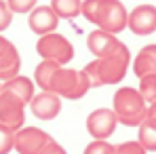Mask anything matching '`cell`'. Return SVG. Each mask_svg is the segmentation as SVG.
<instances>
[{"instance_id":"8992f818","label":"cell","mask_w":156,"mask_h":154,"mask_svg":"<svg viewBox=\"0 0 156 154\" xmlns=\"http://www.w3.org/2000/svg\"><path fill=\"white\" fill-rule=\"evenodd\" d=\"M26 106L27 103L21 97H17L15 93L2 91L0 93V125L13 129V131L21 129L26 123Z\"/></svg>"},{"instance_id":"7c38bea8","label":"cell","mask_w":156,"mask_h":154,"mask_svg":"<svg viewBox=\"0 0 156 154\" xmlns=\"http://www.w3.org/2000/svg\"><path fill=\"white\" fill-rule=\"evenodd\" d=\"M27 26H30V30L34 34L44 36V34H51V32L57 30L59 17L51 9V4L49 6H34L30 11V15H27Z\"/></svg>"},{"instance_id":"2e32d148","label":"cell","mask_w":156,"mask_h":154,"mask_svg":"<svg viewBox=\"0 0 156 154\" xmlns=\"http://www.w3.org/2000/svg\"><path fill=\"white\" fill-rule=\"evenodd\" d=\"M51 9L59 19H74L82 13V0H51Z\"/></svg>"},{"instance_id":"3957f363","label":"cell","mask_w":156,"mask_h":154,"mask_svg":"<svg viewBox=\"0 0 156 154\" xmlns=\"http://www.w3.org/2000/svg\"><path fill=\"white\" fill-rule=\"evenodd\" d=\"M114 114L118 118L120 125L125 127H139L146 118V99L141 97V93L133 87H120L114 93Z\"/></svg>"},{"instance_id":"cb8c5ba5","label":"cell","mask_w":156,"mask_h":154,"mask_svg":"<svg viewBox=\"0 0 156 154\" xmlns=\"http://www.w3.org/2000/svg\"><path fill=\"white\" fill-rule=\"evenodd\" d=\"M11 21H13V11L9 9L6 0H0V32L11 27Z\"/></svg>"},{"instance_id":"9c48e42d","label":"cell","mask_w":156,"mask_h":154,"mask_svg":"<svg viewBox=\"0 0 156 154\" xmlns=\"http://www.w3.org/2000/svg\"><path fill=\"white\" fill-rule=\"evenodd\" d=\"M133 34L137 36H148L156 32V6L154 4H139L129 13V21H127Z\"/></svg>"},{"instance_id":"7a4b0ae2","label":"cell","mask_w":156,"mask_h":154,"mask_svg":"<svg viewBox=\"0 0 156 154\" xmlns=\"http://www.w3.org/2000/svg\"><path fill=\"white\" fill-rule=\"evenodd\" d=\"M131 53L127 49V45H122V49L110 57H101V59H95L91 63H87L82 68V72L87 74L91 87H105V84H118L127 70H129Z\"/></svg>"},{"instance_id":"8fae6325","label":"cell","mask_w":156,"mask_h":154,"mask_svg":"<svg viewBox=\"0 0 156 154\" xmlns=\"http://www.w3.org/2000/svg\"><path fill=\"white\" fill-rule=\"evenodd\" d=\"M30 110L36 118L40 120H53L57 118V114L61 112V97L55 95L51 91H40L38 95L32 97L30 102Z\"/></svg>"},{"instance_id":"d4e9b609","label":"cell","mask_w":156,"mask_h":154,"mask_svg":"<svg viewBox=\"0 0 156 154\" xmlns=\"http://www.w3.org/2000/svg\"><path fill=\"white\" fill-rule=\"evenodd\" d=\"M40 154H68V152H66V148H63V146H59L55 139H51V141L44 146V150H42Z\"/></svg>"},{"instance_id":"30bf717a","label":"cell","mask_w":156,"mask_h":154,"mask_svg":"<svg viewBox=\"0 0 156 154\" xmlns=\"http://www.w3.org/2000/svg\"><path fill=\"white\" fill-rule=\"evenodd\" d=\"M87 47L95 55V59H101V57H110V55L118 53L122 49V42L116 38V34H110L104 30H93L87 36Z\"/></svg>"},{"instance_id":"484cf974","label":"cell","mask_w":156,"mask_h":154,"mask_svg":"<svg viewBox=\"0 0 156 154\" xmlns=\"http://www.w3.org/2000/svg\"><path fill=\"white\" fill-rule=\"evenodd\" d=\"M146 118L152 120V123H156V102L150 103V108H148V112H146Z\"/></svg>"},{"instance_id":"5b68a950","label":"cell","mask_w":156,"mask_h":154,"mask_svg":"<svg viewBox=\"0 0 156 154\" xmlns=\"http://www.w3.org/2000/svg\"><path fill=\"white\" fill-rule=\"evenodd\" d=\"M36 53L47 59V61H55L59 66H66L72 61L74 57V47L72 42L63 36V34H57V32H51V34H44L38 38L36 42Z\"/></svg>"},{"instance_id":"5bb4252c","label":"cell","mask_w":156,"mask_h":154,"mask_svg":"<svg viewBox=\"0 0 156 154\" xmlns=\"http://www.w3.org/2000/svg\"><path fill=\"white\" fill-rule=\"evenodd\" d=\"M133 72L135 76L156 74V45H146L133 59Z\"/></svg>"},{"instance_id":"ac0fdd59","label":"cell","mask_w":156,"mask_h":154,"mask_svg":"<svg viewBox=\"0 0 156 154\" xmlns=\"http://www.w3.org/2000/svg\"><path fill=\"white\" fill-rule=\"evenodd\" d=\"M137 141L146 148V152H156V123L144 118L137 129Z\"/></svg>"},{"instance_id":"7402d4cb","label":"cell","mask_w":156,"mask_h":154,"mask_svg":"<svg viewBox=\"0 0 156 154\" xmlns=\"http://www.w3.org/2000/svg\"><path fill=\"white\" fill-rule=\"evenodd\" d=\"M112 152H114V146L108 144L105 139H93L84 148V154H112Z\"/></svg>"},{"instance_id":"9a60e30c","label":"cell","mask_w":156,"mask_h":154,"mask_svg":"<svg viewBox=\"0 0 156 154\" xmlns=\"http://www.w3.org/2000/svg\"><path fill=\"white\" fill-rule=\"evenodd\" d=\"M2 91L15 93L17 97H21L26 103H30L32 97L36 95V93H34V80L27 78V76H21V74H17L15 78H11V80H4V82H2Z\"/></svg>"},{"instance_id":"4fadbf2b","label":"cell","mask_w":156,"mask_h":154,"mask_svg":"<svg viewBox=\"0 0 156 154\" xmlns=\"http://www.w3.org/2000/svg\"><path fill=\"white\" fill-rule=\"evenodd\" d=\"M19 68H21V57L17 47L0 36V80H11L19 74Z\"/></svg>"},{"instance_id":"4316f807","label":"cell","mask_w":156,"mask_h":154,"mask_svg":"<svg viewBox=\"0 0 156 154\" xmlns=\"http://www.w3.org/2000/svg\"><path fill=\"white\" fill-rule=\"evenodd\" d=\"M0 93H2V82H0Z\"/></svg>"},{"instance_id":"603a6c76","label":"cell","mask_w":156,"mask_h":154,"mask_svg":"<svg viewBox=\"0 0 156 154\" xmlns=\"http://www.w3.org/2000/svg\"><path fill=\"white\" fill-rule=\"evenodd\" d=\"M36 2L38 0H6V4L13 13H30L36 6Z\"/></svg>"},{"instance_id":"ba28073f","label":"cell","mask_w":156,"mask_h":154,"mask_svg":"<svg viewBox=\"0 0 156 154\" xmlns=\"http://www.w3.org/2000/svg\"><path fill=\"white\" fill-rule=\"evenodd\" d=\"M118 127V118L112 108H97L87 116V131L93 139H108Z\"/></svg>"},{"instance_id":"ffe728a7","label":"cell","mask_w":156,"mask_h":154,"mask_svg":"<svg viewBox=\"0 0 156 154\" xmlns=\"http://www.w3.org/2000/svg\"><path fill=\"white\" fill-rule=\"evenodd\" d=\"M15 150V131L0 125V154H9Z\"/></svg>"},{"instance_id":"e0dca14e","label":"cell","mask_w":156,"mask_h":154,"mask_svg":"<svg viewBox=\"0 0 156 154\" xmlns=\"http://www.w3.org/2000/svg\"><path fill=\"white\" fill-rule=\"evenodd\" d=\"M57 68H59V63L42 59V61L36 66V70H34V82H36L42 91H49V87H51V78H53V74L57 72Z\"/></svg>"},{"instance_id":"6da1fadb","label":"cell","mask_w":156,"mask_h":154,"mask_svg":"<svg viewBox=\"0 0 156 154\" xmlns=\"http://www.w3.org/2000/svg\"><path fill=\"white\" fill-rule=\"evenodd\" d=\"M80 15L97 30L110 34L122 32L129 21V11L120 0H84Z\"/></svg>"},{"instance_id":"d6986e66","label":"cell","mask_w":156,"mask_h":154,"mask_svg":"<svg viewBox=\"0 0 156 154\" xmlns=\"http://www.w3.org/2000/svg\"><path fill=\"white\" fill-rule=\"evenodd\" d=\"M141 97L146 99V103H154L156 102V74H146L139 78V89Z\"/></svg>"},{"instance_id":"52a82bcc","label":"cell","mask_w":156,"mask_h":154,"mask_svg":"<svg viewBox=\"0 0 156 154\" xmlns=\"http://www.w3.org/2000/svg\"><path fill=\"white\" fill-rule=\"evenodd\" d=\"M53 137L38 127H21L15 131V150L19 154H40Z\"/></svg>"},{"instance_id":"44dd1931","label":"cell","mask_w":156,"mask_h":154,"mask_svg":"<svg viewBox=\"0 0 156 154\" xmlns=\"http://www.w3.org/2000/svg\"><path fill=\"white\" fill-rule=\"evenodd\" d=\"M112 154H146V148L137 141V139H131V141H122V144H116L114 146V152Z\"/></svg>"},{"instance_id":"277c9868","label":"cell","mask_w":156,"mask_h":154,"mask_svg":"<svg viewBox=\"0 0 156 154\" xmlns=\"http://www.w3.org/2000/svg\"><path fill=\"white\" fill-rule=\"evenodd\" d=\"M91 89V82L82 70H72L66 66H59L57 72L51 78V87L49 91L63 97V99H80L87 95V91Z\"/></svg>"}]
</instances>
